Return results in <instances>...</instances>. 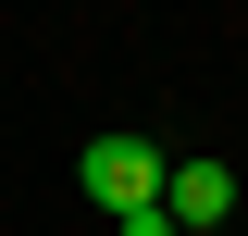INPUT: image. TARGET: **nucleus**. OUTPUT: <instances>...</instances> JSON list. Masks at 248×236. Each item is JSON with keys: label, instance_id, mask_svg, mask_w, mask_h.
I'll return each instance as SVG.
<instances>
[{"label": "nucleus", "instance_id": "nucleus-1", "mask_svg": "<svg viewBox=\"0 0 248 236\" xmlns=\"http://www.w3.org/2000/svg\"><path fill=\"white\" fill-rule=\"evenodd\" d=\"M75 186H87V199L124 224V211H149V199H161V149H149V137H87Z\"/></svg>", "mask_w": 248, "mask_h": 236}, {"label": "nucleus", "instance_id": "nucleus-2", "mask_svg": "<svg viewBox=\"0 0 248 236\" xmlns=\"http://www.w3.org/2000/svg\"><path fill=\"white\" fill-rule=\"evenodd\" d=\"M223 211H236V174H223V162H161V224L174 236L223 224Z\"/></svg>", "mask_w": 248, "mask_h": 236}]
</instances>
